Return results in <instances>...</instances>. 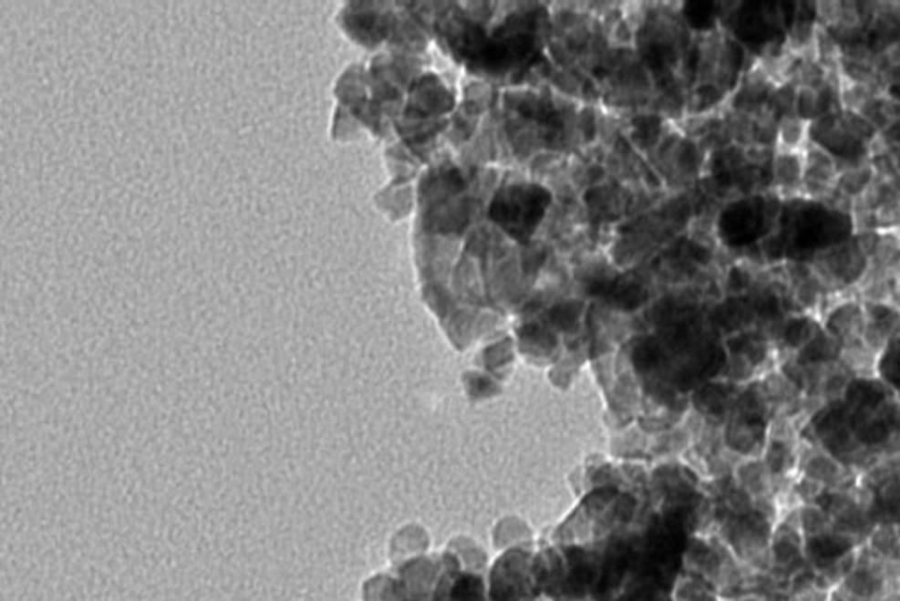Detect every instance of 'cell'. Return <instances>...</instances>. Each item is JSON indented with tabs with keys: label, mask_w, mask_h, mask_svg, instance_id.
Wrapping results in <instances>:
<instances>
[{
	"label": "cell",
	"mask_w": 900,
	"mask_h": 601,
	"mask_svg": "<svg viewBox=\"0 0 900 601\" xmlns=\"http://www.w3.org/2000/svg\"><path fill=\"white\" fill-rule=\"evenodd\" d=\"M799 475L822 483L828 492L846 491L858 479L852 468L805 436L799 443Z\"/></svg>",
	"instance_id": "obj_1"
},
{
	"label": "cell",
	"mask_w": 900,
	"mask_h": 601,
	"mask_svg": "<svg viewBox=\"0 0 900 601\" xmlns=\"http://www.w3.org/2000/svg\"><path fill=\"white\" fill-rule=\"evenodd\" d=\"M825 331L833 339L841 343V347L850 345L854 341H862L865 331V308L860 303L846 301L843 305L833 306L828 313L825 322Z\"/></svg>",
	"instance_id": "obj_2"
},
{
	"label": "cell",
	"mask_w": 900,
	"mask_h": 601,
	"mask_svg": "<svg viewBox=\"0 0 900 601\" xmlns=\"http://www.w3.org/2000/svg\"><path fill=\"white\" fill-rule=\"evenodd\" d=\"M799 443L767 438L761 459L774 475V482L793 481L799 475Z\"/></svg>",
	"instance_id": "obj_3"
},
{
	"label": "cell",
	"mask_w": 900,
	"mask_h": 601,
	"mask_svg": "<svg viewBox=\"0 0 900 601\" xmlns=\"http://www.w3.org/2000/svg\"><path fill=\"white\" fill-rule=\"evenodd\" d=\"M739 482L740 487L753 500L774 494V475L771 473L761 456L742 462V466L739 468Z\"/></svg>",
	"instance_id": "obj_4"
},
{
	"label": "cell",
	"mask_w": 900,
	"mask_h": 601,
	"mask_svg": "<svg viewBox=\"0 0 900 601\" xmlns=\"http://www.w3.org/2000/svg\"><path fill=\"white\" fill-rule=\"evenodd\" d=\"M797 523L802 531L803 538L811 540L832 529V521L827 508L822 503H803L797 508Z\"/></svg>",
	"instance_id": "obj_5"
},
{
	"label": "cell",
	"mask_w": 900,
	"mask_h": 601,
	"mask_svg": "<svg viewBox=\"0 0 900 601\" xmlns=\"http://www.w3.org/2000/svg\"><path fill=\"white\" fill-rule=\"evenodd\" d=\"M816 333L818 329L812 318L801 315V316H791L790 320L784 322V326L781 327V339L786 348L801 352Z\"/></svg>",
	"instance_id": "obj_6"
},
{
	"label": "cell",
	"mask_w": 900,
	"mask_h": 601,
	"mask_svg": "<svg viewBox=\"0 0 900 601\" xmlns=\"http://www.w3.org/2000/svg\"><path fill=\"white\" fill-rule=\"evenodd\" d=\"M869 542L886 561H900V531L895 524L879 523L869 534Z\"/></svg>",
	"instance_id": "obj_7"
},
{
	"label": "cell",
	"mask_w": 900,
	"mask_h": 601,
	"mask_svg": "<svg viewBox=\"0 0 900 601\" xmlns=\"http://www.w3.org/2000/svg\"><path fill=\"white\" fill-rule=\"evenodd\" d=\"M793 494L797 502L803 503H822L828 494L827 489L812 479H807L803 475H797L793 482Z\"/></svg>",
	"instance_id": "obj_8"
},
{
	"label": "cell",
	"mask_w": 900,
	"mask_h": 601,
	"mask_svg": "<svg viewBox=\"0 0 900 601\" xmlns=\"http://www.w3.org/2000/svg\"><path fill=\"white\" fill-rule=\"evenodd\" d=\"M714 5L709 2H689L686 5V16L697 28H706L712 24V15H714Z\"/></svg>",
	"instance_id": "obj_9"
},
{
	"label": "cell",
	"mask_w": 900,
	"mask_h": 601,
	"mask_svg": "<svg viewBox=\"0 0 900 601\" xmlns=\"http://www.w3.org/2000/svg\"><path fill=\"white\" fill-rule=\"evenodd\" d=\"M577 313H579V308L575 305H561L553 312V320L561 327H568L575 322Z\"/></svg>",
	"instance_id": "obj_10"
},
{
	"label": "cell",
	"mask_w": 900,
	"mask_h": 601,
	"mask_svg": "<svg viewBox=\"0 0 900 601\" xmlns=\"http://www.w3.org/2000/svg\"><path fill=\"white\" fill-rule=\"evenodd\" d=\"M899 345L897 347H890L892 350V356H890V371L894 373V380H892V387H900V339L897 341Z\"/></svg>",
	"instance_id": "obj_11"
},
{
	"label": "cell",
	"mask_w": 900,
	"mask_h": 601,
	"mask_svg": "<svg viewBox=\"0 0 900 601\" xmlns=\"http://www.w3.org/2000/svg\"><path fill=\"white\" fill-rule=\"evenodd\" d=\"M799 601H825V593L820 589H805Z\"/></svg>",
	"instance_id": "obj_12"
}]
</instances>
